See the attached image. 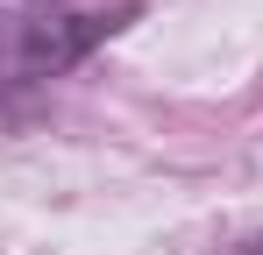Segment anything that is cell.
Instances as JSON below:
<instances>
[{
    "instance_id": "cell-2",
    "label": "cell",
    "mask_w": 263,
    "mask_h": 255,
    "mask_svg": "<svg viewBox=\"0 0 263 255\" xmlns=\"http://www.w3.org/2000/svg\"><path fill=\"white\" fill-rule=\"evenodd\" d=\"M249 248H256V255H263V234H256V241H249Z\"/></svg>"
},
{
    "instance_id": "cell-1",
    "label": "cell",
    "mask_w": 263,
    "mask_h": 255,
    "mask_svg": "<svg viewBox=\"0 0 263 255\" xmlns=\"http://www.w3.org/2000/svg\"><path fill=\"white\" fill-rule=\"evenodd\" d=\"M135 7H107V14H0V99H22L36 85L79 71Z\"/></svg>"
}]
</instances>
